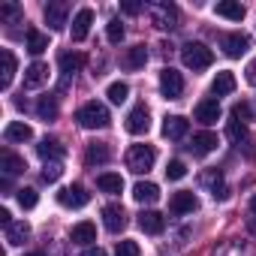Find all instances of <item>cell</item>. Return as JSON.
I'll list each match as a JSON object with an SVG mask.
<instances>
[{
  "label": "cell",
  "mask_w": 256,
  "mask_h": 256,
  "mask_svg": "<svg viewBox=\"0 0 256 256\" xmlns=\"http://www.w3.org/2000/svg\"><path fill=\"white\" fill-rule=\"evenodd\" d=\"M181 60H184L187 70L202 72V70H208V66L214 64V52H211L208 46H202V42H187V46L181 48Z\"/></svg>",
  "instance_id": "7a4b0ae2"
},
{
  "label": "cell",
  "mask_w": 256,
  "mask_h": 256,
  "mask_svg": "<svg viewBox=\"0 0 256 256\" xmlns=\"http://www.w3.org/2000/svg\"><path fill=\"white\" fill-rule=\"evenodd\" d=\"M28 256H46V253H28Z\"/></svg>",
  "instance_id": "681fc988"
},
{
  "label": "cell",
  "mask_w": 256,
  "mask_h": 256,
  "mask_svg": "<svg viewBox=\"0 0 256 256\" xmlns=\"http://www.w3.org/2000/svg\"><path fill=\"white\" fill-rule=\"evenodd\" d=\"M220 48H223V54L226 58H241V54H247V48H250V36L247 34H223L220 36Z\"/></svg>",
  "instance_id": "8992f818"
},
{
  "label": "cell",
  "mask_w": 256,
  "mask_h": 256,
  "mask_svg": "<svg viewBox=\"0 0 256 256\" xmlns=\"http://www.w3.org/2000/svg\"><path fill=\"white\" fill-rule=\"evenodd\" d=\"M196 120L205 124V126L217 124V120H220V102H217V100H202V102H196Z\"/></svg>",
  "instance_id": "2e32d148"
},
{
  "label": "cell",
  "mask_w": 256,
  "mask_h": 256,
  "mask_svg": "<svg viewBox=\"0 0 256 256\" xmlns=\"http://www.w3.org/2000/svg\"><path fill=\"white\" fill-rule=\"evenodd\" d=\"M214 12L220 18H229V22H241L244 18V6L238 4V0H220V4L214 6Z\"/></svg>",
  "instance_id": "484cf974"
},
{
  "label": "cell",
  "mask_w": 256,
  "mask_h": 256,
  "mask_svg": "<svg viewBox=\"0 0 256 256\" xmlns=\"http://www.w3.org/2000/svg\"><path fill=\"white\" fill-rule=\"evenodd\" d=\"M187 130H190V120L187 118H181V114H172V118H166L163 120V136L166 139H184L187 136Z\"/></svg>",
  "instance_id": "9a60e30c"
},
{
  "label": "cell",
  "mask_w": 256,
  "mask_h": 256,
  "mask_svg": "<svg viewBox=\"0 0 256 256\" xmlns=\"http://www.w3.org/2000/svg\"><path fill=\"white\" fill-rule=\"evenodd\" d=\"M18 16H22V6H16V4L0 6V18H4V22H12V18H18Z\"/></svg>",
  "instance_id": "7bdbcfd3"
},
{
  "label": "cell",
  "mask_w": 256,
  "mask_h": 256,
  "mask_svg": "<svg viewBox=\"0 0 256 256\" xmlns=\"http://www.w3.org/2000/svg\"><path fill=\"white\" fill-rule=\"evenodd\" d=\"M202 187H208L211 190V196L217 199V202H226L229 199V190H226V184H223V172L220 169H208V172H202Z\"/></svg>",
  "instance_id": "ba28073f"
},
{
  "label": "cell",
  "mask_w": 256,
  "mask_h": 256,
  "mask_svg": "<svg viewBox=\"0 0 256 256\" xmlns=\"http://www.w3.org/2000/svg\"><path fill=\"white\" fill-rule=\"evenodd\" d=\"M4 139L6 142H30L34 139V130H30L24 120H10L6 130H4Z\"/></svg>",
  "instance_id": "ffe728a7"
},
{
  "label": "cell",
  "mask_w": 256,
  "mask_h": 256,
  "mask_svg": "<svg viewBox=\"0 0 256 256\" xmlns=\"http://www.w3.org/2000/svg\"><path fill=\"white\" fill-rule=\"evenodd\" d=\"M250 114H253V112H250V106H247V102H235V106H232V118H238V120H244V124H247V120H250Z\"/></svg>",
  "instance_id": "b9f144b4"
},
{
  "label": "cell",
  "mask_w": 256,
  "mask_h": 256,
  "mask_svg": "<svg viewBox=\"0 0 256 256\" xmlns=\"http://www.w3.org/2000/svg\"><path fill=\"white\" fill-rule=\"evenodd\" d=\"M235 90V76L232 72H217V78L211 82V94L214 96H229Z\"/></svg>",
  "instance_id": "f546056e"
},
{
  "label": "cell",
  "mask_w": 256,
  "mask_h": 256,
  "mask_svg": "<svg viewBox=\"0 0 256 256\" xmlns=\"http://www.w3.org/2000/svg\"><path fill=\"white\" fill-rule=\"evenodd\" d=\"M139 229L148 232V235H160L166 229V217L160 211H142L139 214Z\"/></svg>",
  "instance_id": "e0dca14e"
},
{
  "label": "cell",
  "mask_w": 256,
  "mask_h": 256,
  "mask_svg": "<svg viewBox=\"0 0 256 256\" xmlns=\"http://www.w3.org/2000/svg\"><path fill=\"white\" fill-rule=\"evenodd\" d=\"M46 48H48V36L42 30H36V28H28V52L30 54H42Z\"/></svg>",
  "instance_id": "d6a6232c"
},
{
  "label": "cell",
  "mask_w": 256,
  "mask_h": 256,
  "mask_svg": "<svg viewBox=\"0 0 256 256\" xmlns=\"http://www.w3.org/2000/svg\"><path fill=\"white\" fill-rule=\"evenodd\" d=\"M160 90H163L166 100H181V94H184V76H181L178 70L166 66V70L160 72Z\"/></svg>",
  "instance_id": "5b68a950"
},
{
  "label": "cell",
  "mask_w": 256,
  "mask_h": 256,
  "mask_svg": "<svg viewBox=\"0 0 256 256\" xmlns=\"http://www.w3.org/2000/svg\"><path fill=\"white\" fill-rule=\"evenodd\" d=\"M151 130V114L145 106H136L130 114H126V133H133V136H142Z\"/></svg>",
  "instance_id": "9c48e42d"
},
{
  "label": "cell",
  "mask_w": 256,
  "mask_h": 256,
  "mask_svg": "<svg viewBox=\"0 0 256 256\" xmlns=\"http://www.w3.org/2000/svg\"><path fill=\"white\" fill-rule=\"evenodd\" d=\"M214 148H217V136H214V133H208V130H205V133H196V136H193L190 151H193L196 157H205V154H211Z\"/></svg>",
  "instance_id": "cb8c5ba5"
},
{
  "label": "cell",
  "mask_w": 256,
  "mask_h": 256,
  "mask_svg": "<svg viewBox=\"0 0 256 256\" xmlns=\"http://www.w3.org/2000/svg\"><path fill=\"white\" fill-rule=\"evenodd\" d=\"M58 202H60L64 208H84V205L90 202V193H88L82 184H72V187H64V190L58 193Z\"/></svg>",
  "instance_id": "52a82bcc"
},
{
  "label": "cell",
  "mask_w": 256,
  "mask_h": 256,
  "mask_svg": "<svg viewBox=\"0 0 256 256\" xmlns=\"http://www.w3.org/2000/svg\"><path fill=\"white\" fill-rule=\"evenodd\" d=\"M36 154H40L46 163H52V160H60V157H64V145H60L58 139H42V142L36 145Z\"/></svg>",
  "instance_id": "83f0119b"
},
{
  "label": "cell",
  "mask_w": 256,
  "mask_h": 256,
  "mask_svg": "<svg viewBox=\"0 0 256 256\" xmlns=\"http://www.w3.org/2000/svg\"><path fill=\"white\" fill-rule=\"evenodd\" d=\"M148 12H151V22H154L160 30L178 28V6H172V4H151Z\"/></svg>",
  "instance_id": "277c9868"
},
{
  "label": "cell",
  "mask_w": 256,
  "mask_h": 256,
  "mask_svg": "<svg viewBox=\"0 0 256 256\" xmlns=\"http://www.w3.org/2000/svg\"><path fill=\"white\" fill-rule=\"evenodd\" d=\"M82 256H106V250H102V247H88Z\"/></svg>",
  "instance_id": "7dc6e473"
},
{
  "label": "cell",
  "mask_w": 256,
  "mask_h": 256,
  "mask_svg": "<svg viewBox=\"0 0 256 256\" xmlns=\"http://www.w3.org/2000/svg\"><path fill=\"white\" fill-rule=\"evenodd\" d=\"M106 96H108L114 106H120L126 96H130V88H126L124 82H112V84H108V90H106Z\"/></svg>",
  "instance_id": "d590c367"
},
{
  "label": "cell",
  "mask_w": 256,
  "mask_h": 256,
  "mask_svg": "<svg viewBox=\"0 0 256 256\" xmlns=\"http://www.w3.org/2000/svg\"><path fill=\"white\" fill-rule=\"evenodd\" d=\"M28 238H30V223H28V220H12V223L6 226V244L18 247V244H24Z\"/></svg>",
  "instance_id": "44dd1931"
},
{
  "label": "cell",
  "mask_w": 256,
  "mask_h": 256,
  "mask_svg": "<svg viewBox=\"0 0 256 256\" xmlns=\"http://www.w3.org/2000/svg\"><path fill=\"white\" fill-rule=\"evenodd\" d=\"M96 187L102 190V193H124V178L120 175H114V172H102L100 178H96Z\"/></svg>",
  "instance_id": "4dcf8cb0"
},
{
  "label": "cell",
  "mask_w": 256,
  "mask_h": 256,
  "mask_svg": "<svg viewBox=\"0 0 256 256\" xmlns=\"http://www.w3.org/2000/svg\"><path fill=\"white\" fill-rule=\"evenodd\" d=\"M226 136H229L232 142H238V145H241V142L247 139V124H244V120H238V118H232V120L226 124Z\"/></svg>",
  "instance_id": "e575fe53"
},
{
  "label": "cell",
  "mask_w": 256,
  "mask_h": 256,
  "mask_svg": "<svg viewBox=\"0 0 256 256\" xmlns=\"http://www.w3.org/2000/svg\"><path fill=\"white\" fill-rule=\"evenodd\" d=\"M76 120H78V126H84V130H102V126L112 124V114H108V108L102 102L94 100V102H84L76 112Z\"/></svg>",
  "instance_id": "6da1fadb"
},
{
  "label": "cell",
  "mask_w": 256,
  "mask_h": 256,
  "mask_svg": "<svg viewBox=\"0 0 256 256\" xmlns=\"http://www.w3.org/2000/svg\"><path fill=\"white\" fill-rule=\"evenodd\" d=\"M16 199H18L22 208H36V202H40V196H36L34 187H22V190H16Z\"/></svg>",
  "instance_id": "8d00e7d4"
},
{
  "label": "cell",
  "mask_w": 256,
  "mask_h": 256,
  "mask_svg": "<svg viewBox=\"0 0 256 256\" xmlns=\"http://www.w3.org/2000/svg\"><path fill=\"white\" fill-rule=\"evenodd\" d=\"M253 154H256V151H253Z\"/></svg>",
  "instance_id": "f907efd6"
},
{
  "label": "cell",
  "mask_w": 256,
  "mask_h": 256,
  "mask_svg": "<svg viewBox=\"0 0 256 256\" xmlns=\"http://www.w3.org/2000/svg\"><path fill=\"white\" fill-rule=\"evenodd\" d=\"M145 10V4H124V12L126 16H136V12H142Z\"/></svg>",
  "instance_id": "f6af8a7d"
},
{
  "label": "cell",
  "mask_w": 256,
  "mask_h": 256,
  "mask_svg": "<svg viewBox=\"0 0 256 256\" xmlns=\"http://www.w3.org/2000/svg\"><path fill=\"white\" fill-rule=\"evenodd\" d=\"M70 238H72V244L88 247V244H94V241H96V226H94L90 220H82V223H76V226H72Z\"/></svg>",
  "instance_id": "d6986e66"
},
{
  "label": "cell",
  "mask_w": 256,
  "mask_h": 256,
  "mask_svg": "<svg viewBox=\"0 0 256 256\" xmlns=\"http://www.w3.org/2000/svg\"><path fill=\"white\" fill-rule=\"evenodd\" d=\"M244 72H247V82H250V84L256 88V58H253V60L247 64V70H244Z\"/></svg>",
  "instance_id": "ee69618b"
},
{
  "label": "cell",
  "mask_w": 256,
  "mask_h": 256,
  "mask_svg": "<svg viewBox=\"0 0 256 256\" xmlns=\"http://www.w3.org/2000/svg\"><path fill=\"white\" fill-rule=\"evenodd\" d=\"M184 175H187V166H184L181 160H172V163L166 166V178H169V181H181Z\"/></svg>",
  "instance_id": "f35d334b"
},
{
  "label": "cell",
  "mask_w": 256,
  "mask_h": 256,
  "mask_svg": "<svg viewBox=\"0 0 256 256\" xmlns=\"http://www.w3.org/2000/svg\"><path fill=\"white\" fill-rule=\"evenodd\" d=\"M106 36H108V42H120V40H124V24H120L118 18H112L108 28H106Z\"/></svg>",
  "instance_id": "ab89813d"
},
{
  "label": "cell",
  "mask_w": 256,
  "mask_h": 256,
  "mask_svg": "<svg viewBox=\"0 0 256 256\" xmlns=\"http://www.w3.org/2000/svg\"><path fill=\"white\" fill-rule=\"evenodd\" d=\"M102 223H106L108 232H124V226H126V211H124L120 205H106V208H102Z\"/></svg>",
  "instance_id": "4fadbf2b"
},
{
  "label": "cell",
  "mask_w": 256,
  "mask_h": 256,
  "mask_svg": "<svg viewBox=\"0 0 256 256\" xmlns=\"http://www.w3.org/2000/svg\"><path fill=\"white\" fill-rule=\"evenodd\" d=\"M214 256H256V250H253L247 241L229 238V241H223L220 247H214Z\"/></svg>",
  "instance_id": "5bb4252c"
},
{
  "label": "cell",
  "mask_w": 256,
  "mask_h": 256,
  "mask_svg": "<svg viewBox=\"0 0 256 256\" xmlns=\"http://www.w3.org/2000/svg\"><path fill=\"white\" fill-rule=\"evenodd\" d=\"M60 175H64V166H60V160H52V163H46V169H42V181L54 184Z\"/></svg>",
  "instance_id": "74e56055"
},
{
  "label": "cell",
  "mask_w": 256,
  "mask_h": 256,
  "mask_svg": "<svg viewBox=\"0 0 256 256\" xmlns=\"http://www.w3.org/2000/svg\"><path fill=\"white\" fill-rule=\"evenodd\" d=\"M0 223H4V226H10V223H12V214H10L6 208H4V211H0Z\"/></svg>",
  "instance_id": "c3c4849f"
},
{
  "label": "cell",
  "mask_w": 256,
  "mask_h": 256,
  "mask_svg": "<svg viewBox=\"0 0 256 256\" xmlns=\"http://www.w3.org/2000/svg\"><path fill=\"white\" fill-rule=\"evenodd\" d=\"M58 64H60V70H64L66 76H72V72H78V70L88 64V58H84L82 52H64V54L58 58Z\"/></svg>",
  "instance_id": "4316f807"
},
{
  "label": "cell",
  "mask_w": 256,
  "mask_h": 256,
  "mask_svg": "<svg viewBox=\"0 0 256 256\" xmlns=\"http://www.w3.org/2000/svg\"><path fill=\"white\" fill-rule=\"evenodd\" d=\"M46 82H48V64L36 60V64H30V66L24 70V88H28V90H36V88H42Z\"/></svg>",
  "instance_id": "8fae6325"
},
{
  "label": "cell",
  "mask_w": 256,
  "mask_h": 256,
  "mask_svg": "<svg viewBox=\"0 0 256 256\" xmlns=\"http://www.w3.org/2000/svg\"><path fill=\"white\" fill-rule=\"evenodd\" d=\"M36 114H40L42 120H54V118H58V100H54V96H42V100L36 102Z\"/></svg>",
  "instance_id": "836d02e7"
},
{
  "label": "cell",
  "mask_w": 256,
  "mask_h": 256,
  "mask_svg": "<svg viewBox=\"0 0 256 256\" xmlns=\"http://www.w3.org/2000/svg\"><path fill=\"white\" fill-rule=\"evenodd\" d=\"M90 24H94V12L84 6V10H78L76 12V18H72V40L76 42H82L88 34H90Z\"/></svg>",
  "instance_id": "ac0fdd59"
},
{
  "label": "cell",
  "mask_w": 256,
  "mask_h": 256,
  "mask_svg": "<svg viewBox=\"0 0 256 256\" xmlns=\"http://www.w3.org/2000/svg\"><path fill=\"white\" fill-rule=\"evenodd\" d=\"M114 256H139V244L136 241H120L118 250H114Z\"/></svg>",
  "instance_id": "60d3db41"
},
{
  "label": "cell",
  "mask_w": 256,
  "mask_h": 256,
  "mask_svg": "<svg viewBox=\"0 0 256 256\" xmlns=\"http://www.w3.org/2000/svg\"><path fill=\"white\" fill-rule=\"evenodd\" d=\"M196 193H190V190H181V193H175L172 199H169V211L172 214H190V211H196Z\"/></svg>",
  "instance_id": "7c38bea8"
},
{
  "label": "cell",
  "mask_w": 256,
  "mask_h": 256,
  "mask_svg": "<svg viewBox=\"0 0 256 256\" xmlns=\"http://www.w3.org/2000/svg\"><path fill=\"white\" fill-rule=\"evenodd\" d=\"M133 199L142 202V205H151V202L160 199V187H157L154 181H139V184L133 187Z\"/></svg>",
  "instance_id": "7402d4cb"
},
{
  "label": "cell",
  "mask_w": 256,
  "mask_h": 256,
  "mask_svg": "<svg viewBox=\"0 0 256 256\" xmlns=\"http://www.w3.org/2000/svg\"><path fill=\"white\" fill-rule=\"evenodd\" d=\"M66 16H70V6L64 4V0L46 6V24H48L52 30H64V28H66Z\"/></svg>",
  "instance_id": "30bf717a"
},
{
  "label": "cell",
  "mask_w": 256,
  "mask_h": 256,
  "mask_svg": "<svg viewBox=\"0 0 256 256\" xmlns=\"http://www.w3.org/2000/svg\"><path fill=\"white\" fill-rule=\"evenodd\" d=\"M0 169H4L6 175H22L28 169V163H24V157H18L12 151H0Z\"/></svg>",
  "instance_id": "603a6c76"
},
{
  "label": "cell",
  "mask_w": 256,
  "mask_h": 256,
  "mask_svg": "<svg viewBox=\"0 0 256 256\" xmlns=\"http://www.w3.org/2000/svg\"><path fill=\"white\" fill-rule=\"evenodd\" d=\"M0 58H4V76H0V88L6 90V88L12 84V78H16V66H18V64H16V54H12L10 48L0 52Z\"/></svg>",
  "instance_id": "f1b7e54d"
},
{
  "label": "cell",
  "mask_w": 256,
  "mask_h": 256,
  "mask_svg": "<svg viewBox=\"0 0 256 256\" xmlns=\"http://www.w3.org/2000/svg\"><path fill=\"white\" fill-rule=\"evenodd\" d=\"M145 64H148V48L145 46H133L130 52H126V58H124L126 70H142Z\"/></svg>",
  "instance_id": "1f68e13d"
},
{
  "label": "cell",
  "mask_w": 256,
  "mask_h": 256,
  "mask_svg": "<svg viewBox=\"0 0 256 256\" xmlns=\"http://www.w3.org/2000/svg\"><path fill=\"white\" fill-rule=\"evenodd\" d=\"M250 217H253V220H250V229L256 232V196L250 199Z\"/></svg>",
  "instance_id": "bcb514c9"
},
{
  "label": "cell",
  "mask_w": 256,
  "mask_h": 256,
  "mask_svg": "<svg viewBox=\"0 0 256 256\" xmlns=\"http://www.w3.org/2000/svg\"><path fill=\"white\" fill-rule=\"evenodd\" d=\"M154 160H157V151L151 145H133L130 151H126V166H130V172H136V175L151 172Z\"/></svg>",
  "instance_id": "3957f363"
},
{
  "label": "cell",
  "mask_w": 256,
  "mask_h": 256,
  "mask_svg": "<svg viewBox=\"0 0 256 256\" xmlns=\"http://www.w3.org/2000/svg\"><path fill=\"white\" fill-rule=\"evenodd\" d=\"M108 157H112V151H108L106 142H90L88 154H84V163L88 166H102V163H108Z\"/></svg>",
  "instance_id": "d4e9b609"
}]
</instances>
